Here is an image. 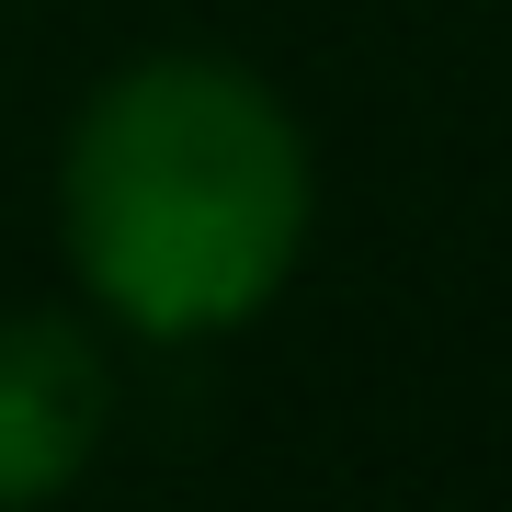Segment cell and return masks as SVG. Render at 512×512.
I'll return each instance as SVG.
<instances>
[{"instance_id":"1","label":"cell","mask_w":512,"mask_h":512,"mask_svg":"<svg viewBox=\"0 0 512 512\" xmlns=\"http://www.w3.org/2000/svg\"><path fill=\"white\" fill-rule=\"evenodd\" d=\"M69 262L126 330H239L308 251V137L228 57H137L69 126Z\"/></svg>"},{"instance_id":"2","label":"cell","mask_w":512,"mask_h":512,"mask_svg":"<svg viewBox=\"0 0 512 512\" xmlns=\"http://www.w3.org/2000/svg\"><path fill=\"white\" fill-rule=\"evenodd\" d=\"M114 365L80 319H0V512L57 501L103 456Z\"/></svg>"}]
</instances>
